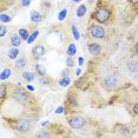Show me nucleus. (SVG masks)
I'll use <instances>...</instances> for the list:
<instances>
[{
  "label": "nucleus",
  "mask_w": 138,
  "mask_h": 138,
  "mask_svg": "<svg viewBox=\"0 0 138 138\" xmlns=\"http://www.w3.org/2000/svg\"><path fill=\"white\" fill-rule=\"evenodd\" d=\"M116 18V10L109 0H97L96 9L91 13V19L99 24L111 25Z\"/></svg>",
  "instance_id": "f257e3e1"
},
{
  "label": "nucleus",
  "mask_w": 138,
  "mask_h": 138,
  "mask_svg": "<svg viewBox=\"0 0 138 138\" xmlns=\"http://www.w3.org/2000/svg\"><path fill=\"white\" fill-rule=\"evenodd\" d=\"M120 85V77L117 73H108L102 79V86L109 92L116 91Z\"/></svg>",
  "instance_id": "f03ea898"
},
{
  "label": "nucleus",
  "mask_w": 138,
  "mask_h": 138,
  "mask_svg": "<svg viewBox=\"0 0 138 138\" xmlns=\"http://www.w3.org/2000/svg\"><path fill=\"white\" fill-rule=\"evenodd\" d=\"M88 33L92 38L103 39L106 36V31L100 24H92V25L88 26Z\"/></svg>",
  "instance_id": "7ed1b4c3"
},
{
  "label": "nucleus",
  "mask_w": 138,
  "mask_h": 138,
  "mask_svg": "<svg viewBox=\"0 0 138 138\" xmlns=\"http://www.w3.org/2000/svg\"><path fill=\"white\" fill-rule=\"evenodd\" d=\"M32 127H33V124H32L31 120H28V119H18V120H15V123H14L13 129L18 130L19 132L26 133V132H28V131H31Z\"/></svg>",
  "instance_id": "20e7f679"
},
{
  "label": "nucleus",
  "mask_w": 138,
  "mask_h": 138,
  "mask_svg": "<svg viewBox=\"0 0 138 138\" xmlns=\"http://www.w3.org/2000/svg\"><path fill=\"white\" fill-rule=\"evenodd\" d=\"M26 90H24L22 87H14L12 91V97L18 102H27L30 99V93Z\"/></svg>",
  "instance_id": "39448f33"
},
{
  "label": "nucleus",
  "mask_w": 138,
  "mask_h": 138,
  "mask_svg": "<svg viewBox=\"0 0 138 138\" xmlns=\"http://www.w3.org/2000/svg\"><path fill=\"white\" fill-rule=\"evenodd\" d=\"M67 121H69L70 126L75 130H80L83 129L84 125H85V119L83 117L77 116V115H73V116L67 117Z\"/></svg>",
  "instance_id": "423d86ee"
},
{
  "label": "nucleus",
  "mask_w": 138,
  "mask_h": 138,
  "mask_svg": "<svg viewBox=\"0 0 138 138\" xmlns=\"http://www.w3.org/2000/svg\"><path fill=\"white\" fill-rule=\"evenodd\" d=\"M90 86V80L87 77H80L75 82V87L80 90V91H86Z\"/></svg>",
  "instance_id": "0eeeda50"
},
{
  "label": "nucleus",
  "mask_w": 138,
  "mask_h": 138,
  "mask_svg": "<svg viewBox=\"0 0 138 138\" xmlns=\"http://www.w3.org/2000/svg\"><path fill=\"white\" fill-rule=\"evenodd\" d=\"M45 52H46V50H45V47L43 45H36L31 51V54H32V57L34 59H39L45 54Z\"/></svg>",
  "instance_id": "6e6552de"
},
{
  "label": "nucleus",
  "mask_w": 138,
  "mask_h": 138,
  "mask_svg": "<svg viewBox=\"0 0 138 138\" xmlns=\"http://www.w3.org/2000/svg\"><path fill=\"white\" fill-rule=\"evenodd\" d=\"M87 50H88V52H90V54L97 57V55H99L100 52H102V46H100L98 43H88Z\"/></svg>",
  "instance_id": "1a4fd4ad"
},
{
  "label": "nucleus",
  "mask_w": 138,
  "mask_h": 138,
  "mask_svg": "<svg viewBox=\"0 0 138 138\" xmlns=\"http://www.w3.org/2000/svg\"><path fill=\"white\" fill-rule=\"evenodd\" d=\"M126 67L131 73H133V75L138 73V60L137 59H130V60L126 63Z\"/></svg>",
  "instance_id": "9d476101"
},
{
  "label": "nucleus",
  "mask_w": 138,
  "mask_h": 138,
  "mask_svg": "<svg viewBox=\"0 0 138 138\" xmlns=\"http://www.w3.org/2000/svg\"><path fill=\"white\" fill-rule=\"evenodd\" d=\"M26 65H27V59H26V57H19V58H17L15 63H14V67H15L17 71L22 70Z\"/></svg>",
  "instance_id": "9b49d317"
},
{
  "label": "nucleus",
  "mask_w": 138,
  "mask_h": 138,
  "mask_svg": "<svg viewBox=\"0 0 138 138\" xmlns=\"http://www.w3.org/2000/svg\"><path fill=\"white\" fill-rule=\"evenodd\" d=\"M115 130H116V132L120 133V135H123V136H126L130 133V127L125 124H117L116 126H115Z\"/></svg>",
  "instance_id": "f8f14e48"
},
{
  "label": "nucleus",
  "mask_w": 138,
  "mask_h": 138,
  "mask_svg": "<svg viewBox=\"0 0 138 138\" xmlns=\"http://www.w3.org/2000/svg\"><path fill=\"white\" fill-rule=\"evenodd\" d=\"M21 42H22V39L19 36V33H13L11 36V44L13 47H19L21 45Z\"/></svg>",
  "instance_id": "ddd939ff"
},
{
  "label": "nucleus",
  "mask_w": 138,
  "mask_h": 138,
  "mask_svg": "<svg viewBox=\"0 0 138 138\" xmlns=\"http://www.w3.org/2000/svg\"><path fill=\"white\" fill-rule=\"evenodd\" d=\"M43 19H44V17H43V15L39 13L38 11H32V12H31V21H32V22L38 24V22H40Z\"/></svg>",
  "instance_id": "4468645a"
},
{
  "label": "nucleus",
  "mask_w": 138,
  "mask_h": 138,
  "mask_svg": "<svg viewBox=\"0 0 138 138\" xmlns=\"http://www.w3.org/2000/svg\"><path fill=\"white\" fill-rule=\"evenodd\" d=\"M86 12H87V7H86V5L85 4H82V5L78 6V9H77V17L83 18L86 14Z\"/></svg>",
  "instance_id": "2eb2a0df"
},
{
  "label": "nucleus",
  "mask_w": 138,
  "mask_h": 138,
  "mask_svg": "<svg viewBox=\"0 0 138 138\" xmlns=\"http://www.w3.org/2000/svg\"><path fill=\"white\" fill-rule=\"evenodd\" d=\"M34 69H36L37 75H38L39 77L46 76V69H45V66L43 65V64H37L36 66H34Z\"/></svg>",
  "instance_id": "dca6fc26"
},
{
  "label": "nucleus",
  "mask_w": 138,
  "mask_h": 138,
  "mask_svg": "<svg viewBox=\"0 0 138 138\" xmlns=\"http://www.w3.org/2000/svg\"><path fill=\"white\" fill-rule=\"evenodd\" d=\"M71 84V78L70 76H63V77L59 79V85L63 86V87H66Z\"/></svg>",
  "instance_id": "f3484780"
},
{
  "label": "nucleus",
  "mask_w": 138,
  "mask_h": 138,
  "mask_svg": "<svg viewBox=\"0 0 138 138\" xmlns=\"http://www.w3.org/2000/svg\"><path fill=\"white\" fill-rule=\"evenodd\" d=\"M22 78H24V80H26L27 83H31V82H33L34 79H36V75L34 73H32V72H22Z\"/></svg>",
  "instance_id": "a211bd4d"
},
{
  "label": "nucleus",
  "mask_w": 138,
  "mask_h": 138,
  "mask_svg": "<svg viewBox=\"0 0 138 138\" xmlns=\"http://www.w3.org/2000/svg\"><path fill=\"white\" fill-rule=\"evenodd\" d=\"M18 55H19V50H18V47H13V48L9 50V54H7V57H9L10 59H17Z\"/></svg>",
  "instance_id": "6ab92c4d"
},
{
  "label": "nucleus",
  "mask_w": 138,
  "mask_h": 138,
  "mask_svg": "<svg viewBox=\"0 0 138 138\" xmlns=\"http://www.w3.org/2000/svg\"><path fill=\"white\" fill-rule=\"evenodd\" d=\"M18 33L21 37L22 40H27L28 37H30V32H28L27 28H19V30H18Z\"/></svg>",
  "instance_id": "aec40b11"
},
{
  "label": "nucleus",
  "mask_w": 138,
  "mask_h": 138,
  "mask_svg": "<svg viewBox=\"0 0 138 138\" xmlns=\"http://www.w3.org/2000/svg\"><path fill=\"white\" fill-rule=\"evenodd\" d=\"M39 83L42 84V85H51V84L53 83L52 78H50L48 76H43V77H40V79H39Z\"/></svg>",
  "instance_id": "412c9836"
},
{
  "label": "nucleus",
  "mask_w": 138,
  "mask_h": 138,
  "mask_svg": "<svg viewBox=\"0 0 138 138\" xmlns=\"http://www.w3.org/2000/svg\"><path fill=\"white\" fill-rule=\"evenodd\" d=\"M7 86L5 84H1L0 85V97H1V104L5 102V97H6V93H7Z\"/></svg>",
  "instance_id": "4be33fe9"
},
{
  "label": "nucleus",
  "mask_w": 138,
  "mask_h": 138,
  "mask_svg": "<svg viewBox=\"0 0 138 138\" xmlns=\"http://www.w3.org/2000/svg\"><path fill=\"white\" fill-rule=\"evenodd\" d=\"M126 1L130 5L131 10H132L136 14H138V0H126Z\"/></svg>",
  "instance_id": "5701e85b"
},
{
  "label": "nucleus",
  "mask_w": 138,
  "mask_h": 138,
  "mask_svg": "<svg viewBox=\"0 0 138 138\" xmlns=\"http://www.w3.org/2000/svg\"><path fill=\"white\" fill-rule=\"evenodd\" d=\"M76 52H77V47H76V45L72 43V44L69 45V47H67L66 50V54L67 55H71V57H73V55L76 54Z\"/></svg>",
  "instance_id": "b1692460"
},
{
  "label": "nucleus",
  "mask_w": 138,
  "mask_h": 138,
  "mask_svg": "<svg viewBox=\"0 0 138 138\" xmlns=\"http://www.w3.org/2000/svg\"><path fill=\"white\" fill-rule=\"evenodd\" d=\"M10 76H11V69H5L3 70V72H1V75H0V79H1V82L3 80H6V79H9Z\"/></svg>",
  "instance_id": "393cba45"
},
{
  "label": "nucleus",
  "mask_w": 138,
  "mask_h": 138,
  "mask_svg": "<svg viewBox=\"0 0 138 138\" xmlns=\"http://www.w3.org/2000/svg\"><path fill=\"white\" fill-rule=\"evenodd\" d=\"M39 36V31L38 30H36V31H33V32H32V33L30 34V37H28V39L27 40H26V42H27V44H32V43L34 42V40H36L37 39V37Z\"/></svg>",
  "instance_id": "a878e982"
},
{
  "label": "nucleus",
  "mask_w": 138,
  "mask_h": 138,
  "mask_svg": "<svg viewBox=\"0 0 138 138\" xmlns=\"http://www.w3.org/2000/svg\"><path fill=\"white\" fill-rule=\"evenodd\" d=\"M11 20H12V17H10L9 14L1 13V15H0V21H1V24H5V22H10Z\"/></svg>",
  "instance_id": "bb28decb"
},
{
  "label": "nucleus",
  "mask_w": 138,
  "mask_h": 138,
  "mask_svg": "<svg viewBox=\"0 0 138 138\" xmlns=\"http://www.w3.org/2000/svg\"><path fill=\"white\" fill-rule=\"evenodd\" d=\"M66 14H67V10L66 9L61 10L60 13H59V15H58V20H59V21H63V20L66 18Z\"/></svg>",
  "instance_id": "cd10ccee"
},
{
  "label": "nucleus",
  "mask_w": 138,
  "mask_h": 138,
  "mask_svg": "<svg viewBox=\"0 0 138 138\" xmlns=\"http://www.w3.org/2000/svg\"><path fill=\"white\" fill-rule=\"evenodd\" d=\"M72 33H73V37H75V40H78V39L80 38V34L77 30V26L72 25Z\"/></svg>",
  "instance_id": "c85d7f7f"
},
{
  "label": "nucleus",
  "mask_w": 138,
  "mask_h": 138,
  "mask_svg": "<svg viewBox=\"0 0 138 138\" xmlns=\"http://www.w3.org/2000/svg\"><path fill=\"white\" fill-rule=\"evenodd\" d=\"M66 65H67V67L75 66V59L72 58L71 55H69V57L66 58Z\"/></svg>",
  "instance_id": "c756f323"
},
{
  "label": "nucleus",
  "mask_w": 138,
  "mask_h": 138,
  "mask_svg": "<svg viewBox=\"0 0 138 138\" xmlns=\"http://www.w3.org/2000/svg\"><path fill=\"white\" fill-rule=\"evenodd\" d=\"M6 33H7V27H6L4 24H1V25H0V37H1V38L5 37Z\"/></svg>",
  "instance_id": "7c9ffc66"
},
{
  "label": "nucleus",
  "mask_w": 138,
  "mask_h": 138,
  "mask_svg": "<svg viewBox=\"0 0 138 138\" xmlns=\"http://www.w3.org/2000/svg\"><path fill=\"white\" fill-rule=\"evenodd\" d=\"M31 1H32V0H20L19 4H20V6H22V7H27V6L31 5Z\"/></svg>",
  "instance_id": "2f4dec72"
},
{
  "label": "nucleus",
  "mask_w": 138,
  "mask_h": 138,
  "mask_svg": "<svg viewBox=\"0 0 138 138\" xmlns=\"http://www.w3.org/2000/svg\"><path fill=\"white\" fill-rule=\"evenodd\" d=\"M37 136H38V137H51L52 133H50L48 131H42V132H39Z\"/></svg>",
  "instance_id": "473e14b6"
},
{
  "label": "nucleus",
  "mask_w": 138,
  "mask_h": 138,
  "mask_svg": "<svg viewBox=\"0 0 138 138\" xmlns=\"http://www.w3.org/2000/svg\"><path fill=\"white\" fill-rule=\"evenodd\" d=\"M131 111H132L133 115L138 116V103H136V104L132 105V108H131Z\"/></svg>",
  "instance_id": "72a5a7b5"
},
{
  "label": "nucleus",
  "mask_w": 138,
  "mask_h": 138,
  "mask_svg": "<svg viewBox=\"0 0 138 138\" xmlns=\"http://www.w3.org/2000/svg\"><path fill=\"white\" fill-rule=\"evenodd\" d=\"M132 52H133V54L138 55V42L136 43L135 45H133V47H132Z\"/></svg>",
  "instance_id": "f704fd0d"
},
{
  "label": "nucleus",
  "mask_w": 138,
  "mask_h": 138,
  "mask_svg": "<svg viewBox=\"0 0 138 138\" xmlns=\"http://www.w3.org/2000/svg\"><path fill=\"white\" fill-rule=\"evenodd\" d=\"M78 63H79V66H83L84 65V58L83 57H79V58H78Z\"/></svg>",
  "instance_id": "c9c22d12"
},
{
  "label": "nucleus",
  "mask_w": 138,
  "mask_h": 138,
  "mask_svg": "<svg viewBox=\"0 0 138 138\" xmlns=\"http://www.w3.org/2000/svg\"><path fill=\"white\" fill-rule=\"evenodd\" d=\"M63 111H64V106H59L58 109H57V110H55V113H63Z\"/></svg>",
  "instance_id": "e433bc0d"
},
{
  "label": "nucleus",
  "mask_w": 138,
  "mask_h": 138,
  "mask_svg": "<svg viewBox=\"0 0 138 138\" xmlns=\"http://www.w3.org/2000/svg\"><path fill=\"white\" fill-rule=\"evenodd\" d=\"M26 88H27L28 91H31V92H33V91H34V87H33L32 85H27V86H26Z\"/></svg>",
  "instance_id": "4c0bfd02"
},
{
  "label": "nucleus",
  "mask_w": 138,
  "mask_h": 138,
  "mask_svg": "<svg viewBox=\"0 0 138 138\" xmlns=\"http://www.w3.org/2000/svg\"><path fill=\"white\" fill-rule=\"evenodd\" d=\"M76 75H77V76H80V75H82V70H80V69H77V71H76Z\"/></svg>",
  "instance_id": "58836bf2"
},
{
  "label": "nucleus",
  "mask_w": 138,
  "mask_h": 138,
  "mask_svg": "<svg viewBox=\"0 0 138 138\" xmlns=\"http://www.w3.org/2000/svg\"><path fill=\"white\" fill-rule=\"evenodd\" d=\"M72 1H73V3H80L82 0H72Z\"/></svg>",
  "instance_id": "ea45409f"
},
{
  "label": "nucleus",
  "mask_w": 138,
  "mask_h": 138,
  "mask_svg": "<svg viewBox=\"0 0 138 138\" xmlns=\"http://www.w3.org/2000/svg\"><path fill=\"white\" fill-rule=\"evenodd\" d=\"M93 1H96V0H88V3H91V4L93 3Z\"/></svg>",
  "instance_id": "a19ab883"
},
{
  "label": "nucleus",
  "mask_w": 138,
  "mask_h": 138,
  "mask_svg": "<svg viewBox=\"0 0 138 138\" xmlns=\"http://www.w3.org/2000/svg\"><path fill=\"white\" fill-rule=\"evenodd\" d=\"M109 1H111V3H112V1H115V0H109Z\"/></svg>",
  "instance_id": "79ce46f5"
}]
</instances>
